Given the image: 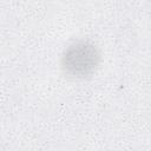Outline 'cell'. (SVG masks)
Wrapping results in <instances>:
<instances>
[{
    "instance_id": "1",
    "label": "cell",
    "mask_w": 151,
    "mask_h": 151,
    "mask_svg": "<svg viewBox=\"0 0 151 151\" xmlns=\"http://www.w3.org/2000/svg\"><path fill=\"white\" fill-rule=\"evenodd\" d=\"M96 58L97 55L92 46L77 44L68 50L65 57V65L74 74H85L96 65Z\"/></svg>"
}]
</instances>
